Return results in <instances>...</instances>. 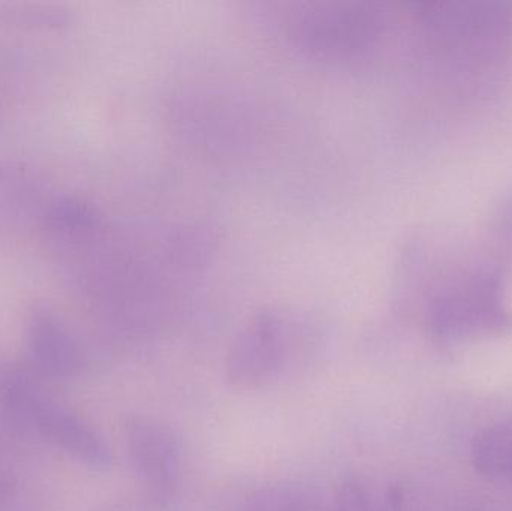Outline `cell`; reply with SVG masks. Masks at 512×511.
<instances>
[{
	"instance_id": "5b68a950",
	"label": "cell",
	"mask_w": 512,
	"mask_h": 511,
	"mask_svg": "<svg viewBox=\"0 0 512 511\" xmlns=\"http://www.w3.org/2000/svg\"><path fill=\"white\" fill-rule=\"evenodd\" d=\"M29 357L36 372L50 380H69L83 366L74 339L47 315L35 318L30 326Z\"/></svg>"
},
{
	"instance_id": "ba28073f",
	"label": "cell",
	"mask_w": 512,
	"mask_h": 511,
	"mask_svg": "<svg viewBox=\"0 0 512 511\" xmlns=\"http://www.w3.org/2000/svg\"><path fill=\"white\" fill-rule=\"evenodd\" d=\"M15 491H17V476H15L5 452L0 449V511L11 503Z\"/></svg>"
},
{
	"instance_id": "6da1fadb",
	"label": "cell",
	"mask_w": 512,
	"mask_h": 511,
	"mask_svg": "<svg viewBox=\"0 0 512 511\" xmlns=\"http://www.w3.org/2000/svg\"><path fill=\"white\" fill-rule=\"evenodd\" d=\"M429 282L424 323L438 344L456 347L512 329L504 270L489 258L448 248Z\"/></svg>"
},
{
	"instance_id": "7a4b0ae2",
	"label": "cell",
	"mask_w": 512,
	"mask_h": 511,
	"mask_svg": "<svg viewBox=\"0 0 512 511\" xmlns=\"http://www.w3.org/2000/svg\"><path fill=\"white\" fill-rule=\"evenodd\" d=\"M418 21L427 50L451 80L492 74L510 56L512 8L507 3H429L418 12Z\"/></svg>"
},
{
	"instance_id": "8992f818",
	"label": "cell",
	"mask_w": 512,
	"mask_h": 511,
	"mask_svg": "<svg viewBox=\"0 0 512 511\" xmlns=\"http://www.w3.org/2000/svg\"><path fill=\"white\" fill-rule=\"evenodd\" d=\"M276 332L271 326L254 327L243 335L231 353L228 375L237 384H255L277 365Z\"/></svg>"
},
{
	"instance_id": "3957f363",
	"label": "cell",
	"mask_w": 512,
	"mask_h": 511,
	"mask_svg": "<svg viewBox=\"0 0 512 511\" xmlns=\"http://www.w3.org/2000/svg\"><path fill=\"white\" fill-rule=\"evenodd\" d=\"M23 425V437H38L83 464L93 468L110 464V452L101 437L39 389L30 399Z\"/></svg>"
},
{
	"instance_id": "52a82bcc",
	"label": "cell",
	"mask_w": 512,
	"mask_h": 511,
	"mask_svg": "<svg viewBox=\"0 0 512 511\" xmlns=\"http://www.w3.org/2000/svg\"><path fill=\"white\" fill-rule=\"evenodd\" d=\"M475 471L496 482L512 483V416L481 429L471 444Z\"/></svg>"
},
{
	"instance_id": "277c9868",
	"label": "cell",
	"mask_w": 512,
	"mask_h": 511,
	"mask_svg": "<svg viewBox=\"0 0 512 511\" xmlns=\"http://www.w3.org/2000/svg\"><path fill=\"white\" fill-rule=\"evenodd\" d=\"M129 455L138 473L152 482L167 483L179 467V446L170 431L150 420L135 419L126 426Z\"/></svg>"
}]
</instances>
